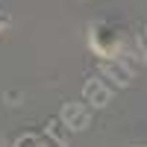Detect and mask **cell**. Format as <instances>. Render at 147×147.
Here are the masks:
<instances>
[{"label": "cell", "mask_w": 147, "mask_h": 147, "mask_svg": "<svg viewBox=\"0 0 147 147\" xmlns=\"http://www.w3.org/2000/svg\"><path fill=\"white\" fill-rule=\"evenodd\" d=\"M129 32L115 21H97L91 27V47L100 56H121L129 47Z\"/></svg>", "instance_id": "obj_1"}, {"label": "cell", "mask_w": 147, "mask_h": 147, "mask_svg": "<svg viewBox=\"0 0 147 147\" xmlns=\"http://www.w3.org/2000/svg\"><path fill=\"white\" fill-rule=\"evenodd\" d=\"M6 24H9V12H6L3 6H0V30H3V27H6Z\"/></svg>", "instance_id": "obj_2"}]
</instances>
